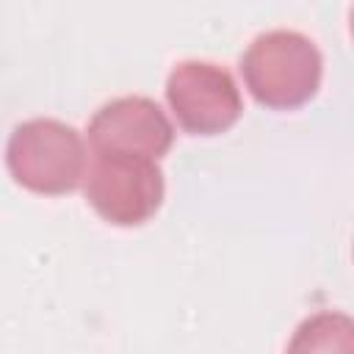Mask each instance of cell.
Instances as JSON below:
<instances>
[{"label":"cell","mask_w":354,"mask_h":354,"mask_svg":"<svg viewBox=\"0 0 354 354\" xmlns=\"http://www.w3.org/2000/svg\"><path fill=\"white\" fill-rule=\"evenodd\" d=\"M249 94L271 111H296L310 102L324 77V58L313 39L299 30L260 33L241 55Z\"/></svg>","instance_id":"cell-1"},{"label":"cell","mask_w":354,"mask_h":354,"mask_svg":"<svg viewBox=\"0 0 354 354\" xmlns=\"http://www.w3.org/2000/svg\"><path fill=\"white\" fill-rule=\"evenodd\" d=\"M6 166L17 185L39 196L72 194L88 171L80 133L58 119H28L6 144Z\"/></svg>","instance_id":"cell-2"},{"label":"cell","mask_w":354,"mask_h":354,"mask_svg":"<svg viewBox=\"0 0 354 354\" xmlns=\"http://www.w3.org/2000/svg\"><path fill=\"white\" fill-rule=\"evenodd\" d=\"M166 183L158 160L138 155H94L86 171V199L116 227H141L163 205Z\"/></svg>","instance_id":"cell-3"},{"label":"cell","mask_w":354,"mask_h":354,"mask_svg":"<svg viewBox=\"0 0 354 354\" xmlns=\"http://www.w3.org/2000/svg\"><path fill=\"white\" fill-rule=\"evenodd\" d=\"M166 102L188 136H221L243 113L235 77L210 61H180L169 72Z\"/></svg>","instance_id":"cell-4"},{"label":"cell","mask_w":354,"mask_h":354,"mask_svg":"<svg viewBox=\"0 0 354 354\" xmlns=\"http://www.w3.org/2000/svg\"><path fill=\"white\" fill-rule=\"evenodd\" d=\"M174 144V127L163 108L149 97H119L105 102L88 122V147L94 155L163 158Z\"/></svg>","instance_id":"cell-5"}]
</instances>
